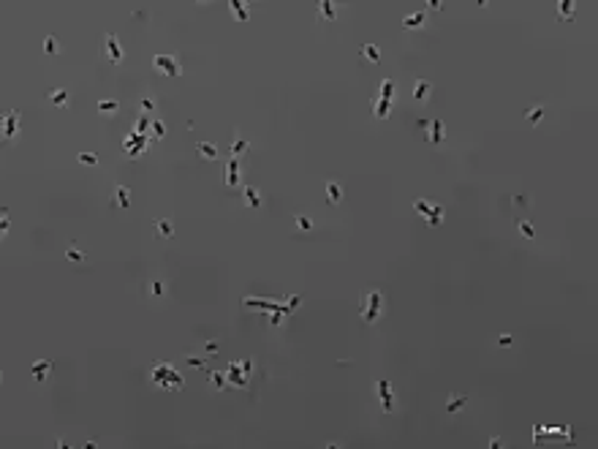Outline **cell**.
Instances as JSON below:
<instances>
[{
  "instance_id": "36",
  "label": "cell",
  "mask_w": 598,
  "mask_h": 449,
  "mask_svg": "<svg viewBox=\"0 0 598 449\" xmlns=\"http://www.w3.org/2000/svg\"><path fill=\"white\" fill-rule=\"evenodd\" d=\"M117 109H120L117 101H98V112L101 114H117Z\"/></svg>"
},
{
  "instance_id": "9",
  "label": "cell",
  "mask_w": 598,
  "mask_h": 449,
  "mask_svg": "<svg viewBox=\"0 0 598 449\" xmlns=\"http://www.w3.org/2000/svg\"><path fill=\"white\" fill-rule=\"evenodd\" d=\"M316 19H318V22H334V19H337V11H334V3H332V0H321Z\"/></svg>"
},
{
  "instance_id": "29",
  "label": "cell",
  "mask_w": 598,
  "mask_h": 449,
  "mask_svg": "<svg viewBox=\"0 0 598 449\" xmlns=\"http://www.w3.org/2000/svg\"><path fill=\"white\" fill-rule=\"evenodd\" d=\"M155 109H158V104H155V98H152V96H144L139 101V112L147 114V117H150V114H155Z\"/></svg>"
},
{
  "instance_id": "10",
  "label": "cell",
  "mask_w": 598,
  "mask_h": 449,
  "mask_svg": "<svg viewBox=\"0 0 598 449\" xmlns=\"http://www.w3.org/2000/svg\"><path fill=\"white\" fill-rule=\"evenodd\" d=\"M242 183V172H239V158H231L226 164V185H239Z\"/></svg>"
},
{
  "instance_id": "6",
  "label": "cell",
  "mask_w": 598,
  "mask_h": 449,
  "mask_svg": "<svg viewBox=\"0 0 598 449\" xmlns=\"http://www.w3.org/2000/svg\"><path fill=\"white\" fill-rule=\"evenodd\" d=\"M101 52H104V55L109 57V60L114 63V66H120L122 57H125V55H122V47H120V41H117V35H114V33H106V35H104V41H101Z\"/></svg>"
},
{
  "instance_id": "14",
  "label": "cell",
  "mask_w": 598,
  "mask_h": 449,
  "mask_svg": "<svg viewBox=\"0 0 598 449\" xmlns=\"http://www.w3.org/2000/svg\"><path fill=\"white\" fill-rule=\"evenodd\" d=\"M465 405H468V395L451 392V395H449V400H446V411H449V414H457V411H462Z\"/></svg>"
},
{
  "instance_id": "34",
  "label": "cell",
  "mask_w": 598,
  "mask_h": 449,
  "mask_svg": "<svg viewBox=\"0 0 598 449\" xmlns=\"http://www.w3.org/2000/svg\"><path fill=\"white\" fill-rule=\"evenodd\" d=\"M207 359H209V357H204V354H201V357H199V354H188V357H185L188 365H191V368H199V371H204V368H207Z\"/></svg>"
},
{
  "instance_id": "3",
  "label": "cell",
  "mask_w": 598,
  "mask_h": 449,
  "mask_svg": "<svg viewBox=\"0 0 598 449\" xmlns=\"http://www.w3.org/2000/svg\"><path fill=\"white\" fill-rule=\"evenodd\" d=\"M253 371V359H245V362H231L229 371H226V381L234 384V387L245 389L247 387V376Z\"/></svg>"
},
{
  "instance_id": "37",
  "label": "cell",
  "mask_w": 598,
  "mask_h": 449,
  "mask_svg": "<svg viewBox=\"0 0 598 449\" xmlns=\"http://www.w3.org/2000/svg\"><path fill=\"white\" fill-rule=\"evenodd\" d=\"M525 117H528L530 126H538V123H541V117H544V109H541V106H536V109H528V114H525Z\"/></svg>"
},
{
  "instance_id": "28",
  "label": "cell",
  "mask_w": 598,
  "mask_h": 449,
  "mask_svg": "<svg viewBox=\"0 0 598 449\" xmlns=\"http://www.w3.org/2000/svg\"><path fill=\"white\" fill-rule=\"evenodd\" d=\"M65 259H68V262H74V264H82V262H84L87 256H84V251H79L76 245L71 242L68 248H65Z\"/></svg>"
},
{
  "instance_id": "7",
  "label": "cell",
  "mask_w": 598,
  "mask_h": 449,
  "mask_svg": "<svg viewBox=\"0 0 598 449\" xmlns=\"http://www.w3.org/2000/svg\"><path fill=\"white\" fill-rule=\"evenodd\" d=\"M375 392H378V397H381V409H383V414H392V411H395V395H392V381L378 379V381H375Z\"/></svg>"
},
{
  "instance_id": "31",
  "label": "cell",
  "mask_w": 598,
  "mask_h": 449,
  "mask_svg": "<svg viewBox=\"0 0 598 449\" xmlns=\"http://www.w3.org/2000/svg\"><path fill=\"white\" fill-rule=\"evenodd\" d=\"M395 90H397L395 79H383V82H381V98H383V101H392V98H395Z\"/></svg>"
},
{
  "instance_id": "25",
  "label": "cell",
  "mask_w": 598,
  "mask_h": 449,
  "mask_svg": "<svg viewBox=\"0 0 598 449\" xmlns=\"http://www.w3.org/2000/svg\"><path fill=\"white\" fill-rule=\"evenodd\" d=\"M359 52H362V57H367L370 63H381V49H378L375 44H362Z\"/></svg>"
},
{
  "instance_id": "8",
  "label": "cell",
  "mask_w": 598,
  "mask_h": 449,
  "mask_svg": "<svg viewBox=\"0 0 598 449\" xmlns=\"http://www.w3.org/2000/svg\"><path fill=\"white\" fill-rule=\"evenodd\" d=\"M17 134H19V109H9L3 117V139L11 142L17 139Z\"/></svg>"
},
{
  "instance_id": "27",
  "label": "cell",
  "mask_w": 598,
  "mask_h": 449,
  "mask_svg": "<svg viewBox=\"0 0 598 449\" xmlns=\"http://www.w3.org/2000/svg\"><path fill=\"white\" fill-rule=\"evenodd\" d=\"M558 17L560 19H574V0H560L558 3Z\"/></svg>"
},
{
  "instance_id": "42",
  "label": "cell",
  "mask_w": 598,
  "mask_h": 449,
  "mask_svg": "<svg viewBox=\"0 0 598 449\" xmlns=\"http://www.w3.org/2000/svg\"><path fill=\"white\" fill-rule=\"evenodd\" d=\"M296 226L302 229V231H310V229H313V223H310L308 215H296Z\"/></svg>"
},
{
  "instance_id": "26",
  "label": "cell",
  "mask_w": 598,
  "mask_h": 449,
  "mask_svg": "<svg viewBox=\"0 0 598 449\" xmlns=\"http://www.w3.org/2000/svg\"><path fill=\"white\" fill-rule=\"evenodd\" d=\"M207 381H209V387L215 389V392H221V389L226 387V373H218V371H212V373H207Z\"/></svg>"
},
{
  "instance_id": "39",
  "label": "cell",
  "mask_w": 598,
  "mask_h": 449,
  "mask_svg": "<svg viewBox=\"0 0 598 449\" xmlns=\"http://www.w3.org/2000/svg\"><path fill=\"white\" fill-rule=\"evenodd\" d=\"M430 207H433V205H430L427 199H416V201H413V210H416L419 215H427V213H430Z\"/></svg>"
},
{
  "instance_id": "12",
  "label": "cell",
  "mask_w": 598,
  "mask_h": 449,
  "mask_svg": "<svg viewBox=\"0 0 598 449\" xmlns=\"http://www.w3.org/2000/svg\"><path fill=\"white\" fill-rule=\"evenodd\" d=\"M430 93H433V82H430V79H416V82H413V98H416L419 104H424L430 98Z\"/></svg>"
},
{
  "instance_id": "23",
  "label": "cell",
  "mask_w": 598,
  "mask_h": 449,
  "mask_svg": "<svg viewBox=\"0 0 598 449\" xmlns=\"http://www.w3.org/2000/svg\"><path fill=\"white\" fill-rule=\"evenodd\" d=\"M128 199H131V191L125 185L114 188V193H112V205L114 207H128Z\"/></svg>"
},
{
  "instance_id": "13",
  "label": "cell",
  "mask_w": 598,
  "mask_h": 449,
  "mask_svg": "<svg viewBox=\"0 0 598 449\" xmlns=\"http://www.w3.org/2000/svg\"><path fill=\"white\" fill-rule=\"evenodd\" d=\"M343 199H346V191H343V185L340 183H326V201L329 205H343Z\"/></svg>"
},
{
  "instance_id": "38",
  "label": "cell",
  "mask_w": 598,
  "mask_h": 449,
  "mask_svg": "<svg viewBox=\"0 0 598 449\" xmlns=\"http://www.w3.org/2000/svg\"><path fill=\"white\" fill-rule=\"evenodd\" d=\"M150 126H152V120L147 117V114H142V117L136 120V128H134V131H136V134H147Z\"/></svg>"
},
{
  "instance_id": "2",
  "label": "cell",
  "mask_w": 598,
  "mask_h": 449,
  "mask_svg": "<svg viewBox=\"0 0 598 449\" xmlns=\"http://www.w3.org/2000/svg\"><path fill=\"white\" fill-rule=\"evenodd\" d=\"M359 313L367 324H375L378 316L383 313V294L378 289H370V292H362L359 297Z\"/></svg>"
},
{
  "instance_id": "40",
  "label": "cell",
  "mask_w": 598,
  "mask_h": 449,
  "mask_svg": "<svg viewBox=\"0 0 598 449\" xmlns=\"http://www.w3.org/2000/svg\"><path fill=\"white\" fill-rule=\"evenodd\" d=\"M79 161H82L84 166H96L98 158H96V153H79Z\"/></svg>"
},
{
  "instance_id": "15",
  "label": "cell",
  "mask_w": 598,
  "mask_h": 449,
  "mask_svg": "<svg viewBox=\"0 0 598 449\" xmlns=\"http://www.w3.org/2000/svg\"><path fill=\"white\" fill-rule=\"evenodd\" d=\"M49 373H52V362H47V359L35 362V365L30 368V376H33L35 381H47V379H49Z\"/></svg>"
},
{
  "instance_id": "22",
  "label": "cell",
  "mask_w": 598,
  "mask_h": 449,
  "mask_svg": "<svg viewBox=\"0 0 598 449\" xmlns=\"http://www.w3.org/2000/svg\"><path fill=\"white\" fill-rule=\"evenodd\" d=\"M424 22H427V14H424V11H416V14H411V17L403 19V27H405V30H416V27H421Z\"/></svg>"
},
{
  "instance_id": "24",
  "label": "cell",
  "mask_w": 598,
  "mask_h": 449,
  "mask_svg": "<svg viewBox=\"0 0 598 449\" xmlns=\"http://www.w3.org/2000/svg\"><path fill=\"white\" fill-rule=\"evenodd\" d=\"M247 150H250V142L234 134V142H231V158H239V155H245Z\"/></svg>"
},
{
  "instance_id": "16",
  "label": "cell",
  "mask_w": 598,
  "mask_h": 449,
  "mask_svg": "<svg viewBox=\"0 0 598 449\" xmlns=\"http://www.w3.org/2000/svg\"><path fill=\"white\" fill-rule=\"evenodd\" d=\"M152 226H155V237H158V240H169V237L174 234L169 218H155V223H152Z\"/></svg>"
},
{
  "instance_id": "17",
  "label": "cell",
  "mask_w": 598,
  "mask_h": 449,
  "mask_svg": "<svg viewBox=\"0 0 598 449\" xmlns=\"http://www.w3.org/2000/svg\"><path fill=\"white\" fill-rule=\"evenodd\" d=\"M389 114H392V101L375 98V101H373V117H375V120H386Z\"/></svg>"
},
{
  "instance_id": "20",
  "label": "cell",
  "mask_w": 598,
  "mask_h": 449,
  "mask_svg": "<svg viewBox=\"0 0 598 449\" xmlns=\"http://www.w3.org/2000/svg\"><path fill=\"white\" fill-rule=\"evenodd\" d=\"M229 9H231V14H234V19L237 22H247V6L242 3V0H229Z\"/></svg>"
},
{
  "instance_id": "5",
  "label": "cell",
  "mask_w": 598,
  "mask_h": 449,
  "mask_svg": "<svg viewBox=\"0 0 598 449\" xmlns=\"http://www.w3.org/2000/svg\"><path fill=\"white\" fill-rule=\"evenodd\" d=\"M147 139H150L147 134H136L134 131L125 142H122V153H125L128 158H139L142 153H147V147H150Z\"/></svg>"
},
{
  "instance_id": "32",
  "label": "cell",
  "mask_w": 598,
  "mask_h": 449,
  "mask_svg": "<svg viewBox=\"0 0 598 449\" xmlns=\"http://www.w3.org/2000/svg\"><path fill=\"white\" fill-rule=\"evenodd\" d=\"M57 52H60V41L55 35H47L44 38V55H57Z\"/></svg>"
},
{
  "instance_id": "19",
  "label": "cell",
  "mask_w": 598,
  "mask_h": 449,
  "mask_svg": "<svg viewBox=\"0 0 598 449\" xmlns=\"http://www.w3.org/2000/svg\"><path fill=\"white\" fill-rule=\"evenodd\" d=\"M443 215H446V210H443V205H433L430 207V213L424 215L427 218V226H441V221H443Z\"/></svg>"
},
{
  "instance_id": "47",
  "label": "cell",
  "mask_w": 598,
  "mask_h": 449,
  "mask_svg": "<svg viewBox=\"0 0 598 449\" xmlns=\"http://www.w3.org/2000/svg\"><path fill=\"white\" fill-rule=\"evenodd\" d=\"M498 343H500V346H511V343H514V338L506 332V335H500V340H498Z\"/></svg>"
},
{
  "instance_id": "48",
  "label": "cell",
  "mask_w": 598,
  "mask_h": 449,
  "mask_svg": "<svg viewBox=\"0 0 598 449\" xmlns=\"http://www.w3.org/2000/svg\"><path fill=\"white\" fill-rule=\"evenodd\" d=\"M427 9H433V11H441V3H438V0H430V3H427Z\"/></svg>"
},
{
  "instance_id": "30",
  "label": "cell",
  "mask_w": 598,
  "mask_h": 449,
  "mask_svg": "<svg viewBox=\"0 0 598 449\" xmlns=\"http://www.w3.org/2000/svg\"><path fill=\"white\" fill-rule=\"evenodd\" d=\"M245 205H247V207H259V205H261V193H259L253 185L245 188Z\"/></svg>"
},
{
  "instance_id": "21",
  "label": "cell",
  "mask_w": 598,
  "mask_h": 449,
  "mask_svg": "<svg viewBox=\"0 0 598 449\" xmlns=\"http://www.w3.org/2000/svg\"><path fill=\"white\" fill-rule=\"evenodd\" d=\"M196 153H199V158H204V161H215V158H218V147H215V144H209V142H199V144H196Z\"/></svg>"
},
{
  "instance_id": "41",
  "label": "cell",
  "mask_w": 598,
  "mask_h": 449,
  "mask_svg": "<svg viewBox=\"0 0 598 449\" xmlns=\"http://www.w3.org/2000/svg\"><path fill=\"white\" fill-rule=\"evenodd\" d=\"M299 305H302V297H299V294H294V297H291V300L286 302V308H288V316L294 313V310H296Z\"/></svg>"
},
{
  "instance_id": "44",
  "label": "cell",
  "mask_w": 598,
  "mask_h": 449,
  "mask_svg": "<svg viewBox=\"0 0 598 449\" xmlns=\"http://www.w3.org/2000/svg\"><path fill=\"white\" fill-rule=\"evenodd\" d=\"M0 231H9V207H3V213H0Z\"/></svg>"
},
{
  "instance_id": "46",
  "label": "cell",
  "mask_w": 598,
  "mask_h": 449,
  "mask_svg": "<svg viewBox=\"0 0 598 449\" xmlns=\"http://www.w3.org/2000/svg\"><path fill=\"white\" fill-rule=\"evenodd\" d=\"M150 289H152V294H155V297H160V294H163V283H160V280H155V283H152Z\"/></svg>"
},
{
  "instance_id": "18",
  "label": "cell",
  "mask_w": 598,
  "mask_h": 449,
  "mask_svg": "<svg viewBox=\"0 0 598 449\" xmlns=\"http://www.w3.org/2000/svg\"><path fill=\"white\" fill-rule=\"evenodd\" d=\"M47 98H49V104H52V106H57V109H65V106H68V93H65L63 88L49 90Z\"/></svg>"
},
{
  "instance_id": "33",
  "label": "cell",
  "mask_w": 598,
  "mask_h": 449,
  "mask_svg": "<svg viewBox=\"0 0 598 449\" xmlns=\"http://www.w3.org/2000/svg\"><path fill=\"white\" fill-rule=\"evenodd\" d=\"M163 134H166V126H163L160 120H152V126H150V139L158 142V139H163Z\"/></svg>"
},
{
  "instance_id": "4",
  "label": "cell",
  "mask_w": 598,
  "mask_h": 449,
  "mask_svg": "<svg viewBox=\"0 0 598 449\" xmlns=\"http://www.w3.org/2000/svg\"><path fill=\"white\" fill-rule=\"evenodd\" d=\"M152 68L163 76H180L182 68H180V60L174 55H155L152 57Z\"/></svg>"
},
{
  "instance_id": "35",
  "label": "cell",
  "mask_w": 598,
  "mask_h": 449,
  "mask_svg": "<svg viewBox=\"0 0 598 449\" xmlns=\"http://www.w3.org/2000/svg\"><path fill=\"white\" fill-rule=\"evenodd\" d=\"M517 226H520V234L525 237V240H536V229H533V223H530V221H520Z\"/></svg>"
},
{
  "instance_id": "1",
  "label": "cell",
  "mask_w": 598,
  "mask_h": 449,
  "mask_svg": "<svg viewBox=\"0 0 598 449\" xmlns=\"http://www.w3.org/2000/svg\"><path fill=\"white\" fill-rule=\"evenodd\" d=\"M150 379L152 384H158L160 389H172V392H180L182 389V376L177 373V368L169 365V362H155L150 368Z\"/></svg>"
},
{
  "instance_id": "43",
  "label": "cell",
  "mask_w": 598,
  "mask_h": 449,
  "mask_svg": "<svg viewBox=\"0 0 598 449\" xmlns=\"http://www.w3.org/2000/svg\"><path fill=\"white\" fill-rule=\"evenodd\" d=\"M218 349H221V346H218L215 340H209V343H204V357H215V354H218Z\"/></svg>"
},
{
  "instance_id": "45",
  "label": "cell",
  "mask_w": 598,
  "mask_h": 449,
  "mask_svg": "<svg viewBox=\"0 0 598 449\" xmlns=\"http://www.w3.org/2000/svg\"><path fill=\"white\" fill-rule=\"evenodd\" d=\"M541 436H544V427H538V425H536V430H533V441H536V446L541 444Z\"/></svg>"
},
{
  "instance_id": "11",
  "label": "cell",
  "mask_w": 598,
  "mask_h": 449,
  "mask_svg": "<svg viewBox=\"0 0 598 449\" xmlns=\"http://www.w3.org/2000/svg\"><path fill=\"white\" fill-rule=\"evenodd\" d=\"M427 139L433 142V144H441L443 139H446V128H443V123H441V120L427 123Z\"/></svg>"
}]
</instances>
